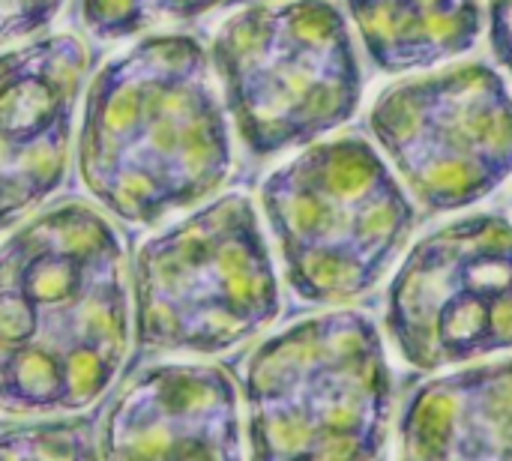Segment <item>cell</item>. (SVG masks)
<instances>
[{
  "label": "cell",
  "mask_w": 512,
  "mask_h": 461,
  "mask_svg": "<svg viewBox=\"0 0 512 461\" xmlns=\"http://www.w3.org/2000/svg\"><path fill=\"white\" fill-rule=\"evenodd\" d=\"M489 45L498 66L512 78V0H489Z\"/></svg>",
  "instance_id": "8"
},
{
  "label": "cell",
  "mask_w": 512,
  "mask_h": 461,
  "mask_svg": "<svg viewBox=\"0 0 512 461\" xmlns=\"http://www.w3.org/2000/svg\"><path fill=\"white\" fill-rule=\"evenodd\" d=\"M369 57L384 72L438 66L477 45L480 0H348Z\"/></svg>",
  "instance_id": "7"
},
{
  "label": "cell",
  "mask_w": 512,
  "mask_h": 461,
  "mask_svg": "<svg viewBox=\"0 0 512 461\" xmlns=\"http://www.w3.org/2000/svg\"><path fill=\"white\" fill-rule=\"evenodd\" d=\"M237 72L252 138L264 150L345 123L363 93L348 27L321 0L258 12L243 33Z\"/></svg>",
  "instance_id": "5"
},
{
  "label": "cell",
  "mask_w": 512,
  "mask_h": 461,
  "mask_svg": "<svg viewBox=\"0 0 512 461\" xmlns=\"http://www.w3.org/2000/svg\"><path fill=\"white\" fill-rule=\"evenodd\" d=\"M387 333L426 372L510 351V222L480 213L423 237L390 285Z\"/></svg>",
  "instance_id": "4"
},
{
  "label": "cell",
  "mask_w": 512,
  "mask_h": 461,
  "mask_svg": "<svg viewBox=\"0 0 512 461\" xmlns=\"http://www.w3.org/2000/svg\"><path fill=\"white\" fill-rule=\"evenodd\" d=\"M369 126L432 213L471 207L512 174V93L486 63L387 87Z\"/></svg>",
  "instance_id": "3"
},
{
  "label": "cell",
  "mask_w": 512,
  "mask_h": 461,
  "mask_svg": "<svg viewBox=\"0 0 512 461\" xmlns=\"http://www.w3.org/2000/svg\"><path fill=\"white\" fill-rule=\"evenodd\" d=\"M294 288L318 303L357 300L378 285L414 231V207L360 138L309 150L267 186Z\"/></svg>",
  "instance_id": "1"
},
{
  "label": "cell",
  "mask_w": 512,
  "mask_h": 461,
  "mask_svg": "<svg viewBox=\"0 0 512 461\" xmlns=\"http://www.w3.org/2000/svg\"><path fill=\"white\" fill-rule=\"evenodd\" d=\"M255 405L261 441L273 456H381L390 369L378 330L357 312L291 330L258 363Z\"/></svg>",
  "instance_id": "2"
},
{
  "label": "cell",
  "mask_w": 512,
  "mask_h": 461,
  "mask_svg": "<svg viewBox=\"0 0 512 461\" xmlns=\"http://www.w3.org/2000/svg\"><path fill=\"white\" fill-rule=\"evenodd\" d=\"M408 459L512 461V360L423 384L399 420Z\"/></svg>",
  "instance_id": "6"
}]
</instances>
